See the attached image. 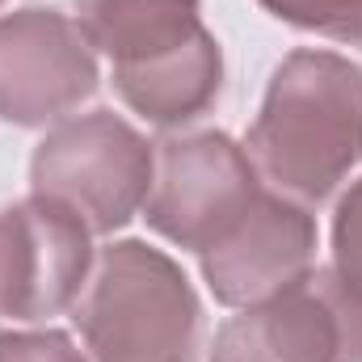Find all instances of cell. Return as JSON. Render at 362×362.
<instances>
[{"label": "cell", "mask_w": 362, "mask_h": 362, "mask_svg": "<svg viewBox=\"0 0 362 362\" xmlns=\"http://www.w3.org/2000/svg\"><path fill=\"white\" fill-rule=\"evenodd\" d=\"M249 156L278 194L329 198L362 160V68L333 51H295L274 72Z\"/></svg>", "instance_id": "obj_1"}, {"label": "cell", "mask_w": 362, "mask_h": 362, "mask_svg": "<svg viewBox=\"0 0 362 362\" xmlns=\"http://www.w3.org/2000/svg\"><path fill=\"white\" fill-rule=\"evenodd\" d=\"M89 266V223L64 202L34 194L0 211V316H59L81 299Z\"/></svg>", "instance_id": "obj_7"}, {"label": "cell", "mask_w": 362, "mask_h": 362, "mask_svg": "<svg viewBox=\"0 0 362 362\" xmlns=\"http://www.w3.org/2000/svg\"><path fill=\"white\" fill-rule=\"evenodd\" d=\"M211 362H362V286L333 266L312 270L232 316Z\"/></svg>", "instance_id": "obj_5"}, {"label": "cell", "mask_w": 362, "mask_h": 362, "mask_svg": "<svg viewBox=\"0 0 362 362\" xmlns=\"http://www.w3.org/2000/svg\"><path fill=\"white\" fill-rule=\"evenodd\" d=\"M30 177L34 194L76 211L89 232H114L148 202L156 156L135 127H127L110 110H97L59 122L38 144Z\"/></svg>", "instance_id": "obj_4"}, {"label": "cell", "mask_w": 362, "mask_h": 362, "mask_svg": "<svg viewBox=\"0 0 362 362\" xmlns=\"http://www.w3.org/2000/svg\"><path fill=\"white\" fill-rule=\"evenodd\" d=\"M333 253H337V266H333V270L346 274L354 286H362V181L350 185V194H346L341 206H337Z\"/></svg>", "instance_id": "obj_11"}, {"label": "cell", "mask_w": 362, "mask_h": 362, "mask_svg": "<svg viewBox=\"0 0 362 362\" xmlns=\"http://www.w3.org/2000/svg\"><path fill=\"white\" fill-rule=\"evenodd\" d=\"M257 194L262 181L253 156L223 131H202L160 144L144 211L165 240L206 253L245 219Z\"/></svg>", "instance_id": "obj_6"}, {"label": "cell", "mask_w": 362, "mask_h": 362, "mask_svg": "<svg viewBox=\"0 0 362 362\" xmlns=\"http://www.w3.org/2000/svg\"><path fill=\"white\" fill-rule=\"evenodd\" d=\"M97 89L89 38L55 8L0 17V118L42 127L76 110Z\"/></svg>", "instance_id": "obj_8"}, {"label": "cell", "mask_w": 362, "mask_h": 362, "mask_svg": "<svg viewBox=\"0 0 362 362\" xmlns=\"http://www.w3.org/2000/svg\"><path fill=\"white\" fill-rule=\"evenodd\" d=\"M274 17L337 42H362V0H262Z\"/></svg>", "instance_id": "obj_10"}, {"label": "cell", "mask_w": 362, "mask_h": 362, "mask_svg": "<svg viewBox=\"0 0 362 362\" xmlns=\"http://www.w3.org/2000/svg\"><path fill=\"white\" fill-rule=\"evenodd\" d=\"M76 25L114 64V89L156 127L198 118L223 81L198 0H76Z\"/></svg>", "instance_id": "obj_2"}, {"label": "cell", "mask_w": 362, "mask_h": 362, "mask_svg": "<svg viewBox=\"0 0 362 362\" xmlns=\"http://www.w3.org/2000/svg\"><path fill=\"white\" fill-rule=\"evenodd\" d=\"M0 4H4V0H0Z\"/></svg>", "instance_id": "obj_13"}, {"label": "cell", "mask_w": 362, "mask_h": 362, "mask_svg": "<svg viewBox=\"0 0 362 362\" xmlns=\"http://www.w3.org/2000/svg\"><path fill=\"white\" fill-rule=\"evenodd\" d=\"M76 325L97 362H189L202 308L173 257L122 240L97 257L76 303Z\"/></svg>", "instance_id": "obj_3"}, {"label": "cell", "mask_w": 362, "mask_h": 362, "mask_svg": "<svg viewBox=\"0 0 362 362\" xmlns=\"http://www.w3.org/2000/svg\"><path fill=\"white\" fill-rule=\"evenodd\" d=\"M316 270V223L286 194H257L245 219L202 253V274L219 303L249 308Z\"/></svg>", "instance_id": "obj_9"}, {"label": "cell", "mask_w": 362, "mask_h": 362, "mask_svg": "<svg viewBox=\"0 0 362 362\" xmlns=\"http://www.w3.org/2000/svg\"><path fill=\"white\" fill-rule=\"evenodd\" d=\"M0 362H85L68 333H0Z\"/></svg>", "instance_id": "obj_12"}]
</instances>
